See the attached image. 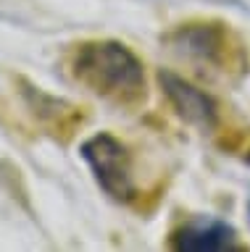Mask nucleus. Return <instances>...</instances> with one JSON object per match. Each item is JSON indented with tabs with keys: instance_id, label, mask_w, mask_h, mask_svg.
Instances as JSON below:
<instances>
[{
	"instance_id": "5",
	"label": "nucleus",
	"mask_w": 250,
	"mask_h": 252,
	"mask_svg": "<svg viewBox=\"0 0 250 252\" xmlns=\"http://www.w3.org/2000/svg\"><path fill=\"white\" fill-rule=\"evenodd\" d=\"M169 247L177 252H224V250H242L237 242V231L218 218H192L174 228L169 236Z\"/></svg>"
},
{
	"instance_id": "6",
	"label": "nucleus",
	"mask_w": 250,
	"mask_h": 252,
	"mask_svg": "<svg viewBox=\"0 0 250 252\" xmlns=\"http://www.w3.org/2000/svg\"><path fill=\"white\" fill-rule=\"evenodd\" d=\"M24 84V90H21V94H24V100H27V105L32 108V113L37 118H42V121H58L61 126H64L69 118H71V105H66L64 100H58V97H50V94H45L40 87H32V84H27V82H21Z\"/></svg>"
},
{
	"instance_id": "1",
	"label": "nucleus",
	"mask_w": 250,
	"mask_h": 252,
	"mask_svg": "<svg viewBox=\"0 0 250 252\" xmlns=\"http://www.w3.org/2000/svg\"><path fill=\"white\" fill-rule=\"evenodd\" d=\"M69 68L84 90L113 105H140L147 94L143 61L119 39H84L74 47Z\"/></svg>"
},
{
	"instance_id": "2",
	"label": "nucleus",
	"mask_w": 250,
	"mask_h": 252,
	"mask_svg": "<svg viewBox=\"0 0 250 252\" xmlns=\"http://www.w3.org/2000/svg\"><path fill=\"white\" fill-rule=\"evenodd\" d=\"M82 160L90 165L98 187L116 202H132L137 194L135 176H132V155L129 147L119 137L108 131L92 134L79 147Z\"/></svg>"
},
{
	"instance_id": "3",
	"label": "nucleus",
	"mask_w": 250,
	"mask_h": 252,
	"mask_svg": "<svg viewBox=\"0 0 250 252\" xmlns=\"http://www.w3.org/2000/svg\"><path fill=\"white\" fill-rule=\"evenodd\" d=\"M166 45L171 47V53H177L184 61L221 68L226 61L229 37H226L221 24L216 21H192L182 24L171 34H166Z\"/></svg>"
},
{
	"instance_id": "4",
	"label": "nucleus",
	"mask_w": 250,
	"mask_h": 252,
	"mask_svg": "<svg viewBox=\"0 0 250 252\" xmlns=\"http://www.w3.org/2000/svg\"><path fill=\"white\" fill-rule=\"evenodd\" d=\"M158 84L163 94L169 97L171 108L184 118L187 124H192L200 131H211L218 121V108L211 94H206L203 90H198L195 84H190L187 79H182L179 74L169 68L158 71Z\"/></svg>"
}]
</instances>
